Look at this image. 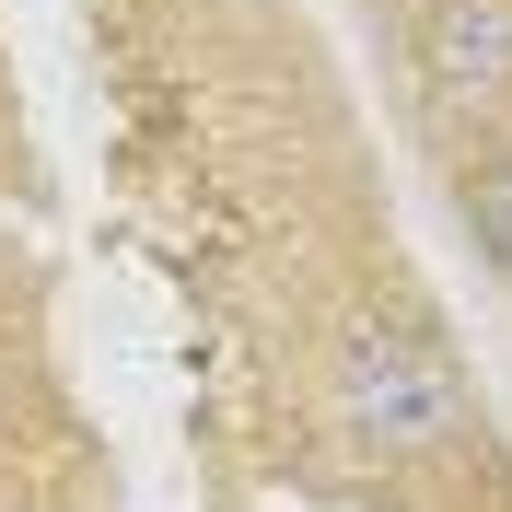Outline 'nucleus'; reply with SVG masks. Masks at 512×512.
Masks as SVG:
<instances>
[{"label":"nucleus","instance_id":"obj_2","mask_svg":"<svg viewBox=\"0 0 512 512\" xmlns=\"http://www.w3.org/2000/svg\"><path fill=\"white\" fill-rule=\"evenodd\" d=\"M419 82H431L443 117L501 105L512 94V0H431V24H419Z\"/></svg>","mask_w":512,"mask_h":512},{"label":"nucleus","instance_id":"obj_1","mask_svg":"<svg viewBox=\"0 0 512 512\" xmlns=\"http://www.w3.org/2000/svg\"><path fill=\"white\" fill-rule=\"evenodd\" d=\"M338 408H350L373 443H454V431H466V373H454V350L431 326L361 303V315L338 326Z\"/></svg>","mask_w":512,"mask_h":512},{"label":"nucleus","instance_id":"obj_3","mask_svg":"<svg viewBox=\"0 0 512 512\" xmlns=\"http://www.w3.org/2000/svg\"><path fill=\"white\" fill-rule=\"evenodd\" d=\"M466 210H478V245L501 256V280H512V152L478 163V187H466Z\"/></svg>","mask_w":512,"mask_h":512}]
</instances>
